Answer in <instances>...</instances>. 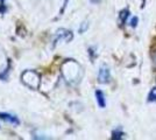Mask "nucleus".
Masks as SVG:
<instances>
[{"label":"nucleus","mask_w":156,"mask_h":140,"mask_svg":"<svg viewBox=\"0 0 156 140\" xmlns=\"http://www.w3.org/2000/svg\"><path fill=\"white\" fill-rule=\"evenodd\" d=\"M62 73L64 78L70 83H76L80 78V73L82 69L75 61L68 60L62 66Z\"/></svg>","instance_id":"obj_1"},{"label":"nucleus","mask_w":156,"mask_h":140,"mask_svg":"<svg viewBox=\"0 0 156 140\" xmlns=\"http://www.w3.org/2000/svg\"><path fill=\"white\" fill-rule=\"evenodd\" d=\"M21 81L27 87L32 89H39L40 83H41V76L34 70H26L21 75Z\"/></svg>","instance_id":"obj_2"},{"label":"nucleus","mask_w":156,"mask_h":140,"mask_svg":"<svg viewBox=\"0 0 156 140\" xmlns=\"http://www.w3.org/2000/svg\"><path fill=\"white\" fill-rule=\"evenodd\" d=\"M111 80V73L110 69L106 67V66H103V67L99 69V73H98V82L99 83H108Z\"/></svg>","instance_id":"obj_3"},{"label":"nucleus","mask_w":156,"mask_h":140,"mask_svg":"<svg viewBox=\"0 0 156 140\" xmlns=\"http://www.w3.org/2000/svg\"><path fill=\"white\" fill-rule=\"evenodd\" d=\"M65 39L66 41H70L72 39V34L70 31H65V29H59L57 34H56V38H55V40H54V46L56 45V43H58L61 41Z\"/></svg>","instance_id":"obj_4"},{"label":"nucleus","mask_w":156,"mask_h":140,"mask_svg":"<svg viewBox=\"0 0 156 140\" xmlns=\"http://www.w3.org/2000/svg\"><path fill=\"white\" fill-rule=\"evenodd\" d=\"M0 119L6 121V123H9L12 125H19L20 124L18 117H15V116L9 113H0Z\"/></svg>","instance_id":"obj_5"},{"label":"nucleus","mask_w":156,"mask_h":140,"mask_svg":"<svg viewBox=\"0 0 156 140\" xmlns=\"http://www.w3.org/2000/svg\"><path fill=\"white\" fill-rule=\"evenodd\" d=\"M96 98H97L98 105L101 107V109L105 107V105H106V99H105L104 92H103L101 90H97V91H96Z\"/></svg>","instance_id":"obj_6"},{"label":"nucleus","mask_w":156,"mask_h":140,"mask_svg":"<svg viewBox=\"0 0 156 140\" xmlns=\"http://www.w3.org/2000/svg\"><path fill=\"white\" fill-rule=\"evenodd\" d=\"M148 100L149 102H156V87H154L149 92V96H148Z\"/></svg>","instance_id":"obj_7"},{"label":"nucleus","mask_w":156,"mask_h":140,"mask_svg":"<svg viewBox=\"0 0 156 140\" xmlns=\"http://www.w3.org/2000/svg\"><path fill=\"white\" fill-rule=\"evenodd\" d=\"M135 22H137V19H136V18H134V19H133V21H132V26H133V27L135 26Z\"/></svg>","instance_id":"obj_8"},{"label":"nucleus","mask_w":156,"mask_h":140,"mask_svg":"<svg viewBox=\"0 0 156 140\" xmlns=\"http://www.w3.org/2000/svg\"><path fill=\"white\" fill-rule=\"evenodd\" d=\"M153 60H154V64H155V67H156V53L154 54V57H153Z\"/></svg>","instance_id":"obj_9"}]
</instances>
